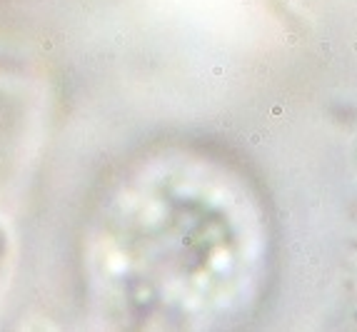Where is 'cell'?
Instances as JSON below:
<instances>
[{
  "label": "cell",
  "instance_id": "cell-1",
  "mask_svg": "<svg viewBox=\"0 0 357 332\" xmlns=\"http://www.w3.org/2000/svg\"><path fill=\"white\" fill-rule=\"evenodd\" d=\"M10 260H13V235H10L8 222L0 217V292H3L8 270H10Z\"/></svg>",
  "mask_w": 357,
  "mask_h": 332
},
{
  "label": "cell",
  "instance_id": "cell-2",
  "mask_svg": "<svg viewBox=\"0 0 357 332\" xmlns=\"http://www.w3.org/2000/svg\"><path fill=\"white\" fill-rule=\"evenodd\" d=\"M285 40H287V45H297V38H295V35H287Z\"/></svg>",
  "mask_w": 357,
  "mask_h": 332
}]
</instances>
